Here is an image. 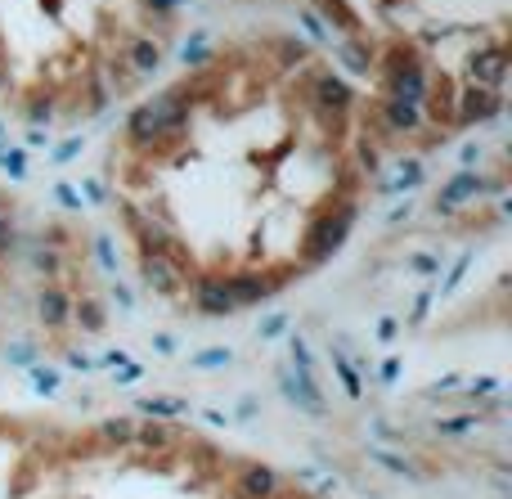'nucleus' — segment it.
<instances>
[{"label": "nucleus", "mask_w": 512, "mask_h": 499, "mask_svg": "<svg viewBox=\"0 0 512 499\" xmlns=\"http://www.w3.org/2000/svg\"><path fill=\"white\" fill-rule=\"evenodd\" d=\"M9 491L14 499H319L261 459H234L153 414L18 432Z\"/></svg>", "instance_id": "f257e3e1"}, {"label": "nucleus", "mask_w": 512, "mask_h": 499, "mask_svg": "<svg viewBox=\"0 0 512 499\" xmlns=\"http://www.w3.org/2000/svg\"><path fill=\"white\" fill-rule=\"evenodd\" d=\"M351 225H355V203L337 198L333 207H319V212L310 216L306 225H301V239H297V261H301V270L324 266V261L346 243Z\"/></svg>", "instance_id": "f03ea898"}, {"label": "nucleus", "mask_w": 512, "mask_h": 499, "mask_svg": "<svg viewBox=\"0 0 512 499\" xmlns=\"http://www.w3.org/2000/svg\"><path fill=\"white\" fill-rule=\"evenodd\" d=\"M391 90L396 95L391 99H405V104H427V77H423V68L418 63H391Z\"/></svg>", "instance_id": "7ed1b4c3"}, {"label": "nucleus", "mask_w": 512, "mask_h": 499, "mask_svg": "<svg viewBox=\"0 0 512 499\" xmlns=\"http://www.w3.org/2000/svg\"><path fill=\"white\" fill-rule=\"evenodd\" d=\"M499 113V90L472 86L459 95V122H486V117Z\"/></svg>", "instance_id": "20e7f679"}, {"label": "nucleus", "mask_w": 512, "mask_h": 499, "mask_svg": "<svg viewBox=\"0 0 512 499\" xmlns=\"http://www.w3.org/2000/svg\"><path fill=\"white\" fill-rule=\"evenodd\" d=\"M72 306H77V302H72V297L63 293L59 284L41 288V297H36V311H41V320L50 324V329H59V324L68 320V315H72Z\"/></svg>", "instance_id": "39448f33"}, {"label": "nucleus", "mask_w": 512, "mask_h": 499, "mask_svg": "<svg viewBox=\"0 0 512 499\" xmlns=\"http://www.w3.org/2000/svg\"><path fill=\"white\" fill-rule=\"evenodd\" d=\"M315 95H319V104L324 108H333V113H346L351 108V86H346L342 77H333V72H324V77L315 81Z\"/></svg>", "instance_id": "423d86ee"}, {"label": "nucleus", "mask_w": 512, "mask_h": 499, "mask_svg": "<svg viewBox=\"0 0 512 499\" xmlns=\"http://www.w3.org/2000/svg\"><path fill=\"white\" fill-rule=\"evenodd\" d=\"M481 194V180H477V171H459V176L450 180V185L441 189V198H436V207L441 212H450L454 203H463V198H477Z\"/></svg>", "instance_id": "0eeeda50"}, {"label": "nucleus", "mask_w": 512, "mask_h": 499, "mask_svg": "<svg viewBox=\"0 0 512 499\" xmlns=\"http://www.w3.org/2000/svg\"><path fill=\"white\" fill-rule=\"evenodd\" d=\"M472 77L477 81H490V86H504V77H508V63H504V50H486V54H477L472 59Z\"/></svg>", "instance_id": "6e6552de"}, {"label": "nucleus", "mask_w": 512, "mask_h": 499, "mask_svg": "<svg viewBox=\"0 0 512 499\" xmlns=\"http://www.w3.org/2000/svg\"><path fill=\"white\" fill-rule=\"evenodd\" d=\"M126 131H131L135 144L158 140V135H162V122H158V113H153V104H140V108H135L131 122H126Z\"/></svg>", "instance_id": "1a4fd4ad"}, {"label": "nucleus", "mask_w": 512, "mask_h": 499, "mask_svg": "<svg viewBox=\"0 0 512 499\" xmlns=\"http://www.w3.org/2000/svg\"><path fill=\"white\" fill-rule=\"evenodd\" d=\"M131 63H135V72H153L162 63V50L140 36V41H131Z\"/></svg>", "instance_id": "9d476101"}, {"label": "nucleus", "mask_w": 512, "mask_h": 499, "mask_svg": "<svg viewBox=\"0 0 512 499\" xmlns=\"http://www.w3.org/2000/svg\"><path fill=\"white\" fill-rule=\"evenodd\" d=\"M387 122L396 126V131H414V126H418V108L405 104V99H387Z\"/></svg>", "instance_id": "9b49d317"}, {"label": "nucleus", "mask_w": 512, "mask_h": 499, "mask_svg": "<svg viewBox=\"0 0 512 499\" xmlns=\"http://www.w3.org/2000/svg\"><path fill=\"white\" fill-rule=\"evenodd\" d=\"M180 59H185L189 68H203V63H207V32H194V41L180 50Z\"/></svg>", "instance_id": "f8f14e48"}, {"label": "nucleus", "mask_w": 512, "mask_h": 499, "mask_svg": "<svg viewBox=\"0 0 512 499\" xmlns=\"http://www.w3.org/2000/svg\"><path fill=\"white\" fill-rule=\"evenodd\" d=\"M5 464H9V432L0 437V499H14L9 495V482H5Z\"/></svg>", "instance_id": "ddd939ff"}, {"label": "nucleus", "mask_w": 512, "mask_h": 499, "mask_svg": "<svg viewBox=\"0 0 512 499\" xmlns=\"http://www.w3.org/2000/svg\"><path fill=\"white\" fill-rule=\"evenodd\" d=\"M0 167H5L14 180H23V176H27V171H23V153H0Z\"/></svg>", "instance_id": "4468645a"}, {"label": "nucleus", "mask_w": 512, "mask_h": 499, "mask_svg": "<svg viewBox=\"0 0 512 499\" xmlns=\"http://www.w3.org/2000/svg\"><path fill=\"white\" fill-rule=\"evenodd\" d=\"M27 117H32V122H50V117H54V104H50V99H36V104L27 108Z\"/></svg>", "instance_id": "2eb2a0df"}, {"label": "nucleus", "mask_w": 512, "mask_h": 499, "mask_svg": "<svg viewBox=\"0 0 512 499\" xmlns=\"http://www.w3.org/2000/svg\"><path fill=\"white\" fill-rule=\"evenodd\" d=\"M346 68H351V72H369V54H364V50H346Z\"/></svg>", "instance_id": "dca6fc26"}, {"label": "nucleus", "mask_w": 512, "mask_h": 499, "mask_svg": "<svg viewBox=\"0 0 512 499\" xmlns=\"http://www.w3.org/2000/svg\"><path fill=\"white\" fill-rule=\"evenodd\" d=\"M301 27H306V32L315 36V41H324V27H319V18H315V14H301Z\"/></svg>", "instance_id": "f3484780"}, {"label": "nucleus", "mask_w": 512, "mask_h": 499, "mask_svg": "<svg viewBox=\"0 0 512 499\" xmlns=\"http://www.w3.org/2000/svg\"><path fill=\"white\" fill-rule=\"evenodd\" d=\"M72 153H81V135H77V140H68V144H63V149H59V153H54V158H59V162H68V158H72Z\"/></svg>", "instance_id": "a211bd4d"}, {"label": "nucleus", "mask_w": 512, "mask_h": 499, "mask_svg": "<svg viewBox=\"0 0 512 499\" xmlns=\"http://www.w3.org/2000/svg\"><path fill=\"white\" fill-rule=\"evenodd\" d=\"M144 5L158 9V14H171V9H176V0H144Z\"/></svg>", "instance_id": "6ab92c4d"}, {"label": "nucleus", "mask_w": 512, "mask_h": 499, "mask_svg": "<svg viewBox=\"0 0 512 499\" xmlns=\"http://www.w3.org/2000/svg\"><path fill=\"white\" fill-rule=\"evenodd\" d=\"M45 140H50V135H45L41 126H36V131H27V144H32V149H36V144H45Z\"/></svg>", "instance_id": "aec40b11"}, {"label": "nucleus", "mask_w": 512, "mask_h": 499, "mask_svg": "<svg viewBox=\"0 0 512 499\" xmlns=\"http://www.w3.org/2000/svg\"><path fill=\"white\" fill-rule=\"evenodd\" d=\"M0 90H5V72H0Z\"/></svg>", "instance_id": "412c9836"}, {"label": "nucleus", "mask_w": 512, "mask_h": 499, "mask_svg": "<svg viewBox=\"0 0 512 499\" xmlns=\"http://www.w3.org/2000/svg\"><path fill=\"white\" fill-rule=\"evenodd\" d=\"M176 5H180V0H176Z\"/></svg>", "instance_id": "4be33fe9"}]
</instances>
